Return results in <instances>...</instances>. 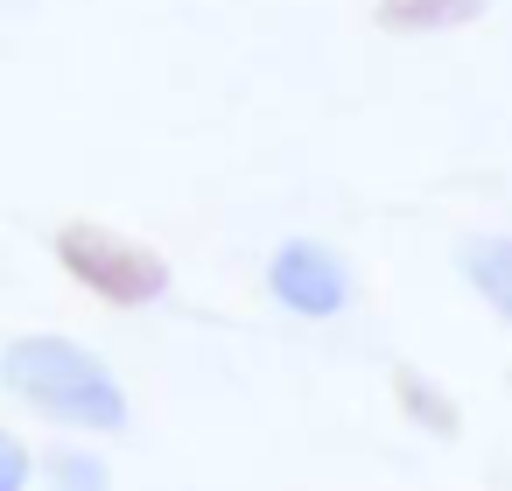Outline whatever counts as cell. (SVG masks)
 <instances>
[{
	"mask_svg": "<svg viewBox=\"0 0 512 491\" xmlns=\"http://www.w3.org/2000/svg\"><path fill=\"white\" fill-rule=\"evenodd\" d=\"M0 379H8V393L22 407H36L57 428H85V435H120L127 428V386L78 337H50V330L8 337V351H0Z\"/></svg>",
	"mask_w": 512,
	"mask_h": 491,
	"instance_id": "1",
	"label": "cell"
},
{
	"mask_svg": "<svg viewBox=\"0 0 512 491\" xmlns=\"http://www.w3.org/2000/svg\"><path fill=\"white\" fill-rule=\"evenodd\" d=\"M57 267L113 309H148V302L169 295V260L155 246L113 232V225H64L57 232Z\"/></svg>",
	"mask_w": 512,
	"mask_h": 491,
	"instance_id": "2",
	"label": "cell"
},
{
	"mask_svg": "<svg viewBox=\"0 0 512 491\" xmlns=\"http://www.w3.org/2000/svg\"><path fill=\"white\" fill-rule=\"evenodd\" d=\"M267 295H274L288 316H302V323H330V316H344V302H351V274H344V260H337L330 246H316V239H281V246L267 253Z\"/></svg>",
	"mask_w": 512,
	"mask_h": 491,
	"instance_id": "3",
	"label": "cell"
},
{
	"mask_svg": "<svg viewBox=\"0 0 512 491\" xmlns=\"http://www.w3.org/2000/svg\"><path fill=\"white\" fill-rule=\"evenodd\" d=\"M484 15V0H379L372 22L393 29V36H442V29H463Z\"/></svg>",
	"mask_w": 512,
	"mask_h": 491,
	"instance_id": "4",
	"label": "cell"
},
{
	"mask_svg": "<svg viewBox=\"0 0 512 491\" xmlns=\"http://www.w3.org/2000/svg\"><path fill=\"white\" fill-rule=\"evenodd\" d=\"M456 267H463V281L484 295V309L512 323V239H463Z\"/></svg>",
	"mask_w": 512,
	"mask_h": 491,
	"instance_id": "5",
	"label": "cell"
},
{
	"mask_svg": "<svg viewBox=\"0 0 512 491\" xmlns=\"http://www.w3.org/2000/svg\"><path fill=\"white\" fill-rule=\"evenodd\" d=\"M393 400L407 407V421H414L421 435H456V428H463L456 400H449L442 386H428V379H421L414 365H400V372H393Z\"/></svg>",
	"mask_w": 512,
	"mask_h": 491,
	"instance_id": "6",
	"label": "cell"
},
{
	"mask_svg": "<svg viewBox=\"0 0 512 491\" xmlns=\"http://www.w3.org/2000/svg\"><path fill=\"white\" fill-rule=\"evenodd\" d=\"M50 491H113V470L92 449H50Z\"/></svg>",
	"mask_w": 512,
	"mask_h": 491,
	"instance_id": "7",
	"label": "cell"
},
{
	"mask_svg": "<svg viewBox=\"0 0 512 491\" xmlns=\"http://www.w3.org/2000/svg\"><path fill=\"white\" fill-rule=\"evenodd\" d=\"M29 470H36L29 442L22 435H0V491H29Z\"/></svg>",
	"mask_w": 512,
	"mask_h": 491,
	"instance_id": "8",
	"label": "cell"
}]
</instances>
